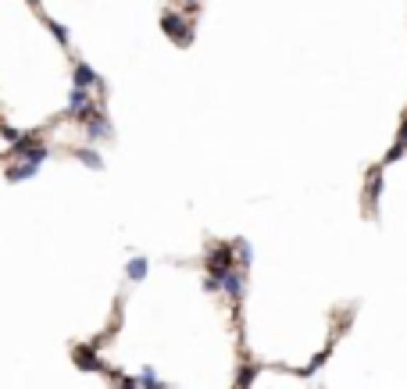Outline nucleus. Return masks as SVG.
<instances>
[{
    "instance_id": "f257e3e1",
    "label": "nucleus",
    "mask_w": 407,
    "mask_h": 389,
    "mask_svg": "<svg viewBox=\"0 0 407 389\" xmlns=\"http://www.w3.org/2000/svg\"><path fill=\"white\" fill-rule=\"evenodd\" d=\"M161 29H164V36H171V43H179V47H186V43L193 39L190 22H186L183 15H176V11H164V15H161Z\"/></svg>"
},
{
    "instance_id": "f03ea898",
    "label": "nucleus",
    "mask_w": 407,
    "mask_h": 389,
    "mask_svg": "<svg viewBox=\"0 0 407 389\" xmlns=\"http://www.w3.org/2000/svg\"><path fill=\"white\" fill-rule=\"evenodd\" d=\"M126 271H129V279H133V283H143V279H147V271H150V261L140 254V257H133V261H129V268H126Z\"/></svg>"
}]
</instances>
